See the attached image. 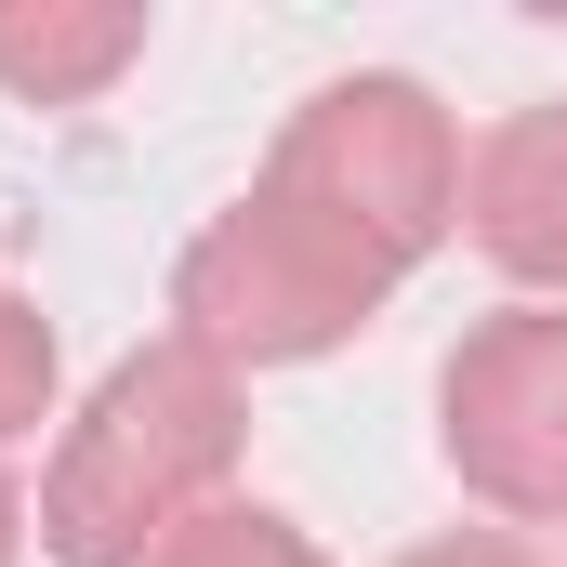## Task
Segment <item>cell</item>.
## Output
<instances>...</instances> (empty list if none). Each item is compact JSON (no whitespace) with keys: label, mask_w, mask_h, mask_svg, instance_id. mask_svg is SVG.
<instances>
[{"label":"cell","mask_w":567,"mask_h":567,"mask_svg":"<svg viewBox=\"0 0 567 567\" xmlns=\"http://www.w3.org/2000/svg\"><path fill=\"white\" fill-rule=\"evenodd\" d=\"M145 567H330V555L290 528L278 502H212V515H185Z\"/></svg>","instance_id":"52a82bcc"},{"label":"cell","mask_w":567,"mask_h":567,"mask_svg":"<svg viewBox=\"0 0 567 567\" xmlns=\"http://www.w3.org/2000/svg\"><path fill=\"white\" fill-rule=\"evenodd\" d=\"M462 238L515 290L567 303V106H515L462 158Z\"/></svg>","instance_id":"5b68a950"},{"label":"cell","mask_w":567,"mask_h":567,"mask_svg":"<svg viewBox=\"0 0 567 567\" xmlns=\"http://www.w3.org/2000/svg\"><path fill=\"white\" fill-rule=\"evenodd\" d=\"M133 53H145V13H120V0H40V13H0V93H13V106H93Z\"/></svg>","instance_id":"8992f818"},{"label":"cell","mask_w":567,"mask_h":567,"mask_svg":"<svg viewBox=\"0 0 567 567\" xmlns=\"http://www.w3.org/2000/svg\"><path fill=\"white\" fill-rule=\"evenodd\" d=\"M53 423V317L27 290H0V449Z\"/></svg>","instance_id":"ba28073f"},{"label":"cell","mask_w":567,"mask_h":567,"mask_svg":"<svg viewBox=\"0 0 567 567\" xmlns=\"http://www.w3.org/2000/svg\"><path fill=\"white\" fill-rule=\"evenodd\" d=\"M27 542H40V515H27V502H13V475H0V567L27 555Z\"/></svg>","instance_id":"30bf717a"},{"label":"cell","mask_w":567,"mask_h":567,"mask_svg":"<svg viewBox=\"0 0 567 567\" xmlns=\"http://www.w3.org/2000/svg\"><path fill=\"white\" fill-rule=\"evenodd\" d=\"M238 449H251L238 370H212V357L172 343V330L133 343V357L93 383V410L66 423L53 475H40V555L53 567H145L185 515L238 502V488H225Z\"/></svg>","instance_id":"6da1fadb"},{"label":"cell","mask_w":567,"mask_h":567,"mask_svg":"<svg viewBox=\"0 0 567 567\" xmlns=\"http://www.w3.org/2000/svg\"><path fill=\"white\" fill-rule=\"evenodd\" d=\"M265 198H290L317 238H343L370 278H410L462 238V133H449V106L423 80L357 66V80H317L290 106Z\"/></svg>","instance_id":"7a4b0ae2"},{"label":"cell","mask_w":567,"mask_h":567,"mask_svg":"<svg viewBox=\"0 0 567 567\" xmlns=\"http://www.w3.org/2000/svg\"><path fill=\"white\" fill-rule=\"evenodd\" d=\"M383 290L343 238H317L290 198H238V212H212L198 238H185V265H172V343H198L212 370H303V357H330V343H357L370 317H383Z\"/></svg>","instance_id":"3957f363"},{"label":"cell","mask_w":567,"mask_h":567,"mask_svg":"<svg viewBox=\"0 0 567 567\" xmlns=\"http://www.w3.org/2000/svg\"><path fill=\"white\" fill-rule=\"evenodd\" d=\"M396 567H542L515 528H435V542H410Z\"/></svg>","instance_id":"9c48e42d"},{"label":"cell","mask_w":567,"mask_h":567,"mask_svg":"<svg viewBox=\"0 0 567 567\" xmlns=\"http://www.w3.org/2000/svg\"><path fill=\"white\" fill-rule=\"evenodd\" d=\"M435 449L488 515H515V528L567 515V303H502L449 343Z\"/></svg>","instance_id":"277c9868"}]
</instances>
